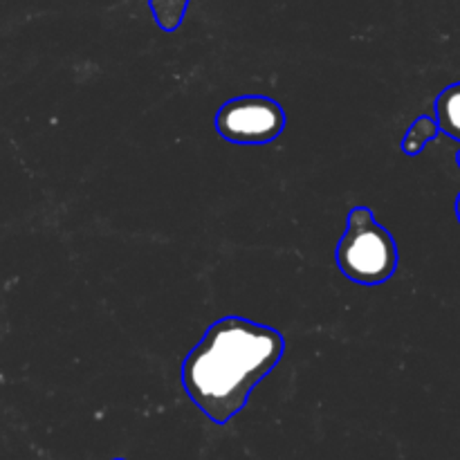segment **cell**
<instances>
[{"label": "cell", "mask_w": 460, "mask_h": 460, "mask_svg": "<svg viewBox=\"0 0 460 460\" xmlns=\"http://www.w3.org/2000/svg\"><path fill=\"white\" fill-rule=\"evenodd\" d=\"M286 353L274 328L243 317H223L207 328L182 364L189 400L216 425H227L247 404L252 391Z\"/></svg>", "instance_id": "obj_1"}, {"label": "cell", "mask_w": 460, "mask_h": 460, "mask_svg": "<svg viewBox=\"0 0 460 460\" xmlns=\"http://www.w3.org/2000/svg\"><path fill=\"white\" fill-rule=\"evenodd\" d=\"M337 268L359 286H382L398 270V245L368 207H353L335 250Z\"/></svg>", "instance_id": "obj_2"}, {"label": "cell", "mask_w": 460, "mask_h": 460, "mask_svg": "<svg viewBox=\"0 0 460 460\" xmlns=\"http://www.w3.org/2000/svg\"><path fill=\"white\" fill-rule=\"evenodd\" d=\"M286 128V112L274 99L250 94L225 103L216 115V130L232 144H270Z\"/></svg>", "instance_id": "obj_3"}, {"label": "cell", "mask_w": 460, "mask_h": 460, "mask_svg": "<svg viewBox=\"0 0 460 460\" xmlns=\"http://www.w3.org/2000/svg\"><path fill=\"white\" fill-rule=\"evenodd\" d=\"M438 130L460 142V81L447 85L434 103Z\"/></svg>", "instance_id": "obj_4"}, {"label": "cell", "mask_w": 460, "mask_h": 460, "mask_svg": "<svg viewBox=\"0 0 460 460\" xmlns=\"http://www.w3.org/2000/svg\"><path fill=\"white\" fill-rule=\"evenodd\" d=\"M438 124H436V117L429 115H420L416 121L411 124V128L407 130L402 139V151L407 155H418L431 139H436L438 135Z\"/></svg>", "instance_id": "obj_5"}, {"label": "cell", "mask_w": 460, "mask_h": 460, "mask_svg": "<svg viewBox=\"0 0 460 460\" xmlns=\"http://www.w3.org/2000/svg\"><path fill=\"white\" fill-rule=\"evenodd\" d=\"M189 0H148L153 18L164 31H175L184 21Z\"/></svg>", "instance_id": "obj_6"}, {"label": "cell", "mask_w": 460, "mask_h": 460, "mask_svg": "<svg viewBox=\"0 0 460 460\" xmlns=\"http://www.w3.org/2000/svg\"><path fill=\"white\" fill-rule=\"evenodd\" d=\"M456 216H458V223H460V193H458V198H456Z\"/></svg>", "instance_id": "obj_7"}, {"label": "cell", "mask_w": 460, "mask_h": 460, "mask_svg": "<svg viewBox=\"0 0 460 460\" xmlns=\"http://www.w3.org/2000/svg\"><path fill=\"white\" fill-rule=\"evenodd\" d=\"M456 162H458V166H460V151H458V155H456Z\"/></svg>", "instance_id": "obj_8"}, {"label": "cell", "mask_w": 460, "mask_h": 460, "mask_svg": "<svg viewBox=\"0 0 460 460\" xmlns=\"http://www.w3.org/2000/svg\"><path fill=\"white\" fill-rule=\"evenodd\" d=\"M115 460H124V458H115Z\"/></svg>", "instance_id": "obj_9"}]
</instances>
